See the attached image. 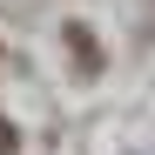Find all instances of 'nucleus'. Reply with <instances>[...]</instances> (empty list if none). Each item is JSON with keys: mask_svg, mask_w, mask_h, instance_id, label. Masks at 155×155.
Wrapping results in <instances>:
<instances>
[{"mask_svg": "<svg viewBox=\"0 0 155 155\" xmlns=\"http://www.w3.org/2000/svg\"><path fill=\"white\" fill-rule=\"evenodd\" d=\"M14 148H20V135L7 128V115H0V155H14Z\"/></svg>", "mask_w": 155, "mask_h": 155, "instance_id": "1", "label": "nucleus"}]
</instances>
